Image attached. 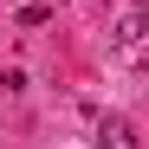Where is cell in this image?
Instances as JSON below:
<instances>
[{
  "mask_svg": "<svg viewBox=\"0 0 149 149\" xmlns=\"http://www.w3.org/2000/svg\"><path fill=\"white\" fill-rule=\"evenodd\" d=\"M97 149H143V143H136V130L123 117H104V123H97Z\"/></svg>",
  "mask_w": 149,
  "mask_h": 149,
  "instance_id": "1",
  "label": "cell"
},
{
  "mask_svg": "<svg viewBox=\"0 0 149 149\" xmlns=\"http://www.w3.org/2000/svg\"><path fill=\"white\" fill-rule=\"evenodd\" d=\"M136 19H143V33H149V0H136Z\"/></svg>",
  "mask_w": 149,
  "mask_h": 149,
  "instance_id": "2",
  "label": "cell"
}]
</instances>
